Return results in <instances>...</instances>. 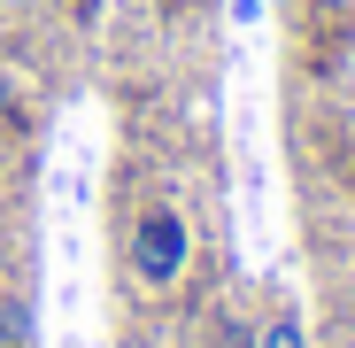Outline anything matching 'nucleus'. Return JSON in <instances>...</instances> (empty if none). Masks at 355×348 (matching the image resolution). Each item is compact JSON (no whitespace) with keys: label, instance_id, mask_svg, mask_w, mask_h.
<instances>
[{"label":"nucleus","instance_id":"obj_1","mask_svg":"<svg viewBox=\"0 0 355 348\" xmlns=\"http://www.w3.org/2000/svg\"><path fill=\"white\" fill-rule=\"evenodd\" d=\"M124 263H132V279L147 295H170L186 279V263H193V224L178 209H139L132 232H124Z\"/></svg>","mask_w":355,"mask_h":348},{"label":"nucleus","instance_id":"obj_2","mask_svg":"<svg viewBox=\"0 0 355 348\" xmlns=\"http://www.w3.org/2000/svg\"><path fill=\"white\" fill-rule=\"evenodd\" d=\"M255 348H309V333H302V317H293V310H270L263 333H255Z\"/></svg>","mask_w":355,"mask_h":348},{"label":"nucleus","instance_id":"obj_3","mask_svg":"<svg viewBox=\"0 0 355 348\" xmlns=\"http://www.w3.org/2000/svg\"><path fill=\"white\" fill-rule=\"evenodd\" d=\"M340 317H347V333H355V271H347V286H340Z\"/></svg>","mask_w":355,"mask_h":348},{"label":"nucleus","instance_id":"obj_4","mask_svg":"<svg viewBox=\"0 0 355 348\" xmlns=\"http://www.w3.org/2000/svg\"><path fill=\"white\" fill-rule=\"evenodd\" d=\"M8 108H16V78L0 70V124H8Z\"/></svg>","mask_w":355,"mask_h":348}]
</instances>
